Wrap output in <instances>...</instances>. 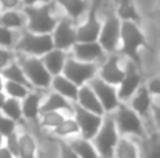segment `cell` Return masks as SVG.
<instances>
[{
    "mask_svg": "<svg viewBox=\"0 0 160 158\" xmlns=\"http://www.w3.org/2000/svg\"><path fill=\"white\" fill-rule=\"evenodd\" d=\"M142 48L151 50V45L146 39V34L140 28V23L129 22V20L121 22V41H120L118 53L128 60L134 62L140 70H143L142 56H140Z\"/></svg>",
    "mask_w": 160,
    "mask_h": 158,
    "instance_id": "cell-1",
    "label": "cell"
},
{
    "mask_svg": "<svg viewBox=\"0 0 160 158\" xmlns=\"http://www.w3.org/2000/svg\"><path fill=\"white\" fill-rule=\"evenodd\" d=\"M23 14L27 16V30L38 34H52L58 25V19L53 16V5H23Z\"/></svg>",
    "mask_w": 160,
    "mask_h": 158,
    "instance_id": "cell-2",
    "label": "cell"
},
{
    "mask_svg": "<svg viewBox=\"0 0 160 158\" xmlns=\"http://www.w3.org/2000/svg\"><path fill=\"white\" fill-rule=\"evenodd\" d=\"M112 115L121 136H131L140 140L146 135L148 129L145 119L126 103H121Z\"/></svg>",
    "mask_w": 160,
    "mask_h": 158,
    "instance_id": "cell-3",
    "label": "cell"
},
{
    "mask_svg": "<svg viewBox=\"0 0 160 158\" xmlns=\"http://www.w3.org/2000/svg\"><path fill=\"white\" fill-rule=\"evenodd\" d=\"M53 48L54 44L52 34H38L30 30L22 31L19 41L14 45V51L17 54L36 56V57H42L45 53H48Z\"/></svg>",
    "mask_w": 160,
    "mask_h": 158,
    "instance_id": "cell-4",
    "label": "cell"
},
{
    "mask_svg": "<svg viewBox=\"0 0 160 158\" xmlns=\"http://www.w3.org/2000/svg\"><path fill=\"white\" fill-rule=\"evenodd\" d=\"M19 64L22 65L30 84L33 85V89L38 90H47L52 87V81H53V74L47 70L42 57H36V56H19L17 57Z\"/></svg>",
    "mask_w": 160,
    "mask_h": 158,
    "instance_id": "cell-5",
    "label": "cell"
},
{
    "mask_svg": "<svg viewBox=\"0 0 160 158\" xmlns=\"http://www.w3.org/2000/svg\"><path fill=\"white\" fill-rule=\"evenodd\" d=\"M120 138H121V135H120L118 127L115 124L113 115L112 113H106L98 133L92 140L95 147H97V151H98V154H100V157L113 158V152H115V147H117Z\"/></svg>",
    "mask_w": 160,
    "mask_h": 158,
    "instance_id": "cell-6",
    "label": "cell"
},
{
    "mask_svg": "<svg viewBox=\"0 0 160 158\" xmlns=\"http://www.w3.org/2000/svg\"><path fill=\"white\" fill-rule=\"evenodd\" d=\"M98 68H100V64H97V62H84V60H79V59L70 56L65 62L62 74H65L76 85L82 87V85L89 84L93 78L98 76Z\"/></svg>",
    "mask_w": 160,
    "mask_h": 158,
    "instance_id": "cell-7",
    "label": "cell"
},
{
    "mask_svg": "<svg viewBox=\"0 0 160 158\" xmlns=\"http://www.w3.org/2000/svg\"><path fill=\"white\" fill-rule=\"evenodd\" d=\"M121 41V20L117 16V12H109L103 22V28L98 37V42L104 48L106 53H118Z\"/></svg>",
    "mask_w": 160,
    "mask_h": 158,
    "instance_id": "cell-8",
    "label": "cell"
},
{
    "mask_svg": "<svg viewBox=\"0 0 160 158\" xmlns=\"http://www.w3.org/2000/svg\"><path fill=\"white\" fill-rule=\"evenodd\" d=\"M98 6H100V0H92L89 9H87V17L82 23L78 25L76 33H78V41L81 42H93L98 41L103 23L98 17Z\"/></svg>",
    "mask_w": 160,
    "mask_h": 158,
    "instance_id": "cell-9",
    "label": "cell"
},
{
    "mask_svg": "<svg viewBox=\"0 0 160 158\" xmlns=\"http://www.w3.org/2000/svg\"><path fill=\"white\" fill-rule=\"evenodd\" d=\"M73 116L78 121V126H79V130H81V136L87 138V140H93L95 135L98 133L106 115H98L95 112L86 110V108L79 107L78 104H75L73 105Z\"/></svg>",
    "mask_w": 160,
    "mask_h": 158,
    "instance_id": "cell-10",
    "label": "cell"
},
{
    "mask_svg": "<svg viewBox=\"0 0 160 158\" xmlns=\"http://www.w3.org/2000/svg\"><path fill=\"white\" fill-rule=\"evenodd\" d=\"M78 25H75V20L70 17H64L58 20V25L52 33L54 48H61L65 51H70L73 45L78 42V33H76Z\"/></svg>",
    "mask_w": 160,
    "mask_h": 158,
    "instance_id": "cell-11",
    "label": "cell"
},
{
    "mask_svg": "<svg viewBox=\"0 0 160 158\" xmlns=\"http://www.w3.org/2000/svg\"><path fill=\"white\" fill-rule=\"evenodd\" d=\"M143 70H140L134 62L128 60L126 64V74L123 78V81L120 82L118 89V96L121 103L131 101V98L134 96V93L140 89L142 82H143Z\"/></svg>",
    "mask_w": 160,
    "mask_h": 158,
    "instance_id": "cell-12",
    "label": "cell"
},
{
    "mask_svg": "<svg viewBox=\"0 0 160 158\" xmlns=\"http://www.w3.org/2000/svg\"><path fill=\"white\" fill-rule=\"evenodd\" d=\"M121 54L120 53H110L106 59L100 64L98 76L112 85H120L126 74V67L121 65Z\"/></svg>",
    "mask_w": 160,
    "mask_h": 158,
    "instance_id": "cell-13",
    "label": "cell"
},
{
    "mask_svg": "<svg viewBox=\"0 0 160 158\" xmlns=\"http://www.w3.org/2000/svg\"><path fill=\"white\" fill-rule=\"evenodd\" d=\"M89 84L92 85V89L95 90L97 96L100 98L101 104L104 107V112L106 113H113L117 110V107L121 104L117 85H112V84H109L106 81H103L100 76L93 78Z\"/></svg>",
    "mask_w": 160,
    "mask_h": 158,
    "instance_id": "cell-14",
    "label": "cell"
},
{
    "mask_svg": "<svg viewBox=\"0 0 160 158\" xmlns=\"http://www.w3.org/2000/svg\"><path fill=\"white\" fill-rule=\"evenodd\" d=\"M70 51H72L73 57H76L79 60L97 62V64L101 62V59L104 57V53H106L98 41H93V42H81V41H78Z\"/></svg>",
    "mask_w": 160,
    "mask_h": 158,
    "instance_id": "cell-15",
    "label": "cell"
},
{
    "mask_svg": "<svg viewBox=\"0 0 160 158\" xmlns=\"http://www.w3.org/2000/svg\"><path fill=\"white\" fill-rule=\"evenodd\" d=\"M152 104H154V96L151 95V92L148 90L146 85H140V89L131 98V104L129 105L145 119L146 124H149V122H152V118H151Z\"/></svg>",
    "mask_w": 160,
    "mask_h": 158,
    "instance_id": "cell-16",
    "label": "cell"
},
{
    "mask_svg": "<svg viewBox=\"0 0 160 158\" xmlns=\"http://www.w3.org/2000/svg\"><path fill=\"white\" fill-rule=\"evenodd\" d=\"M19 158H41V147L36 135L23 124L19 126Z\"/></svg>",
    "mask_w": 160,
    "mask_h": 158,
    "instance_id": "cell-17",
    "label": "cell"
},
{
    "mask_svg": "<svg viewBox=\"0 0 160 158\" xmlns=\"http://www.w3.org/2000/svg\"><path fill=\"white\" fill-rule=\"evenodd\" d=\"M146 135L138 140L142 158H160V130L152 122L146 124Z\"/></svg>",
    "mask_w": 160,
    "mask_h": 158,
    "instance_id": "cell-18",
    "label": "cell"
},
{
    "mask_svg": "<svg viewBox=\"0 0 160 158\" xmlns=\"http://www.w3.org/2000/svg\"><path fill=\"white\" fill-rule=\"evenodd\" d=\"M42 101H44L42 92L38 90V89L31 90L22 99V110H23V121L25 122H34V124H38V119L41 116Z\"/></svg>",
    "mask_w": 160,
    "mask_h": 158,
    "instance_id": "cell-19",
    "label": "cell"
},
{
    "mask_svg": "<svg viewBox=\"0 0 160 158\" xmlns=\"http://www.w3.org/2000/svg\"><path fill=\"white\" fill-rule=\"evenodd\" d=\"M75 104H78L79 107H82V108H86V110L95 112V113H98V115H106L104 107H103L100 98L97 96V93H95V90L92 89L90 84H86V85L79 87L78 99H76Z\"/></svg>",
    "mask_w": 160,
    "mask_h": 158,
    "instance_id": "cell-20",
    "label": "cell"
},
{
    "mask_svg": "<svg viewBox=\"0 0 160 158\" xmlns=\"http://www.w3.org/2000/svg\"><path fill=\"white\" fill-rule=\"evenodd\" d=\"M73 105H75V103L68 101L65 96L52 90L50 93H47L44 96V101L41 105V113H44V112H65L68 115H73Z\"/></svg>",
    "mask_w": 160,
    "mask_h": 158,
    "instance_id": "cell-21",
    "label": "cell"
},
{
    "mask_svg": "<svg viewBox=\"0 0 160 158\" xmlns=\"http://www.w3.org/2000/svg\"><path fill=\"white\" fill-rule=\"evenodd\" d=\"M52 90L65 96L68 101L76 103L78 93H79V85H76L73 81H70L65 74H56L53 76V81H52Z\"/></svg>",
    "mask_w": 160,
    "mask_h": 158,
    "instance_id": "cell-22",
    "label": "cell"
},
{
    "mask_svg": "<svg viewBox=\"0 0 160 158\" xmlns=\"http://www.w3.org/2000/svg\"><path fill=\"white\" fill-rule=\"evenodd\" d=\"M70 56L67 54L65 50H61V48H53L48 53H45L42 56V60L47 67V70L56 76V74H62L64 71V67H65V62Z\"/></svg>",
    "mask_w": 160,
    "mask_h": 158,
    "instance_id": "cell-23",
    "label": "cell"
},
{
    "mask_svg": "<svg viewBox=\"0 0 160 158\" xmlns=\"http://www.w3.org/2000/svg\"><path fill=\"white\" fill-rule=\"evenodd\" d=\"M50 136L54 140H67V141L75 136H81V130H79V126H78V121L75 119V116L68 115L50 133Z\"/></svg>",
    "mask_w": 160,
    "mask_h": 158,
    "instance_id": "cell-24",
    "label": "cell"
},
{
    "mask_svg": "<svg viewBox=\"0 0 160 158\" xmlns=\"http://www.w3.org/2000/svg\"><path fill=\"white\" fill-rule=\"evenodd\" d=\"M113 158H142L138 140L131 136H121L115 147Z\"/></svg>",
    "mask_w": 160,
    "mask_h": 158,
    "instance_id": "cell-25",
    "label": "cell"
},
{
    "mask_svg": "<svg viewBox=\"0 0 160 158\" xmlns=\"http://www.w3.org/2000/svg\"><path fill=\"white\" fill-rule=\"evenodd\" d=\"M115 12H117V16L120 17L121 22L129 20V22L142 23V16H140L134 0H117Z\"/></svg>",
    "mask_w": 160,
    "mask_h": 158,
    "instance_id": "cell-26",
    "label": "cell"
},
{
    "mask_svg": "<svg viewBox=\"0 0 160 158\" xmlns=\"http://www.w3.org/2000/svg\"><path fill=\"white\" fill-rule=\"evenodd\" d=\"M68 143L79 158H101L92 140H87L82 136H75V138L68 140Z\"/></svg>",
    "mask_w": 160,
    "mask_h": 158,
    "instance_id": "cell-27",
    "label": "cell"
},
{
    "mask_svg": "<svg viewBox=\"0 0 160 158\" xmlns=\"http://www.w3.org/2000/svg\"><path fill=\"white\" fill-rule=\"evenodd\" d=\"M0 25L9 28V30H22L27 28V16L23 14V11L19 9H8V11H2L0 14Z\"/></svg>",
    "mask_w": 160,
    "mask_h": 158,
    "instance_id": "cell-28",
    "label": "cell"
},
{
    "mask_svg": "<svg viewBox=\"0 0 160 158\" xmlns=\"http://www.w3.org/2000/svg\"><path fill=\"white\" fill-rule=\"evenodd\" d=\"M67 14V17H70L72 20L78 22L81 19V16L89 9V2L87 0H54Z\"/></svg>",
    "mask_w": 160,
    "mask_h": 158,
    "instance_id": "cell-29",
    "label": "cell"
},
{
    "mask_svg": "<svg viewBox=\"0 0 160 158\" xmlns=\"http://www.w3.org/2000/svg\"><path fill=\"white\" fill-rule=\"evenodd\" d=\"M67 116H68V113H65V112H44V113H41V116L38 119V126H39V129L52 133Z\"/></svg>",
    "mask_w": 160,
    "mask_h": 158,
    "instance_id": "cell-30",
    "label": "cell"
},
{
    "mask_svg": "<svg viewBox=\"0 0 160 158\" xmlns=\"http://www.w3.org/2000/svg\"><path fill=\"white\" fill-rule=\"evenodd\" d=\"M2 74H3V78L6 79V81H14V82H20V84H23V85H27V87H30L31 90H34L33 89V85L30 84V81H28V78H27V74H25V71H23V68H22V65L19 64V60L16 59V60H12L3 71H2Z\"/></svg>",
    "mask_w": 160,
    "mask_h": 158,
    "instance_id": "cell-31",
    "label": "cell"
},
{
    "mask_svg": "<svg viewBox=\"0 0 160 158\" xmlns=\"http://www.w3.org/2000/svg\"><path fill=\"white\" fill-rule=\"evenodd\" d=\"M2 113H5L8 118L14 119L16 122H19L20 126L25 122L23 121V110H22V99H16V98H6Z\"/></svg>",
    "mask_w": 160,
    "mask_h": 158,
    "instance_id": "cell-32",
    "label": "cell"
},
{
    "mask_svg": "<svg viewBox=\"0 0 160 158\" xmlns=\"http://www.w3.org/2000/svg\"><path fill=\"white\" fill-rule=\"evenodd\" d=\"M30 92H31V89L23 85V84H20V82H14V81H6L5 82V93L9 98L23 99Z\"/></svg>",
    "mask_w": 160,
    "mask_h": 158,
    "instance_id": "cell-33",
    "label": "cell"
},
{
    "mask_svg": "<svg viewBox=\"0 0 160 158\" xmlns=\"http://www.w3.org/2000/svg\"><path fill=\"white\" fill-rule=\"evenodd\" d=\"M19 122H16L14 119H11V118H8L5 113H2L0 112V133L6 138L8 135H11L12 132H16L17 129H19Z\"/></svg>",
    "mask_w": 160,
    "mask_h": 158,
    "instance_id": "cell-34",
    "label": "cell"
},
{
    "mask_svg": "<svg viewBox=\"0 0 160 158\" xmlns=\"http://www.w3.org/2000/svg\"><path fill=\"white\" fill-rule=\"evenodd\" d=\"M16 45V36L14 30H9L3 25H0V47L2 48H12Z\"/></svg>",
    "mask_w": 160,
    "mask_h": 158,
    "instance_id": "cell-35",
    "label": "cell"
},
{
    "mask_svg": "<svg viewBox=\"0 0 160 158\" xmlns=\"http://www.w3.org/2000/svg\"><path fill=\"white\" fill-rule=\"evenodd\" d=\"M56 141H58L59 158H79L78 154L73 151V147L70 146V143L67 140H56Z\"/></svg>",
    "mask_w": 160,
    "mask_h": 158,
    "instance_id": "cell-36",
    "label": "cell"
},
{
    "mask_svg": "<svg viewBox=\"0 0 160 158\" xmlns=\"http://www.w3.org/2000/svg\"><path fill=\"white\" fill-rule=\"evenodd\" d=\"M16 54H17V53L14 51L12 48H2V47H0V73H2L12 60L17 59Z\"/></svg>",
    "mask_w": 160,
    "mask_h": 158,
    "instance_id": "cell-37",
    "label": "cell"
},
{
    "mask_svg": "<svg viewBox=\"0 0 160 158\" xmlns=\"http://www.w3.org/2000/svg\"><path fill=\"white\" fill-rule=\"evenodd\" d=\"M5 146L11 151V154L14 157L19 155V129L5 138Z\"/></svg>",
    "mask_w": 160,
    "mask_h": 158,
    "instance_id": "cell-38",
    "label": "cell"
},
{
    "mask_svg": "<svg viewBox=\"0 0 160 158\" xmlns=\"http://www.w3.org/2000/svg\"><path fill=\"white\" fill-rule=\"evenodd\" d=\"M146 87H148V90L151 92L152 96H160V76H156V78L149 79Z\"/></svg>",
    "mask_w": 160,
    "mask_h": 158,
    "instance_id": "cell-39",
    "label": "cell"
},
{
    "mask_svg": "<svg viewBox=\"0 0 160 158\" xmlns=\"http://www.w3.org/2000/svg\"><path fill=\"white\" fill-rule=\"evenodd\" d=\"M20 6H23V2H22V0H0V8H2L3 11L19 9Z\"/></svg>",
    "mask_w": 160,
    "mask_h": 158,
    "instance_id": "cell-40",
    "label": "cell"
},
{
    "mask_svg": "<svg viewBox=\"0 0 160 158\" xmlns=\"http://www.w3.org/2000/svg\"><path fill=\"white\" fill-rule=\"evenodd\" d=\"M151 118H152V124L156 126V129L160 130V105L152 104V110H151Z\"/></svg>",
    "mask_w": 160,
    "mask_h": 158,
    "instance_id": "cell-41",
    "label": "cell"
},
{
    "mask_svg": "<svg viewBox=\"0 0 160 158\" xmlns=\"http://www.w3.org/2000/svg\"><path fill=\"white\" fill-rule=\"evenodd\" d=\"M23 5H44V3H52L53 0H22Z\"/></svg>",
    "mask_w": 160,
    "mask_h": 158,
    "instance_id": "cell-42",
    "label": "cell"
},
{
    "mask_svg": "<svg viewBox=\"0 0 160 158\" xmlns=\"http://www.w3.org/2000/svg\"><path fill=\"white\" fill-rule=\"evenodd\" d=\"M0 158H14V155L11 154V151H9L6 146H3V147L0 149Z\"/></svg>",
    "mask_w": 160,
    "mask_h": 158,
    "instance_id": "cell-43",
    "label": "cell"
},
{
    "mask_svg": "<svg viewBox=\"0 0 160 158\" xmlns=\"http://www.w3.org/2000/svg\"><path fill=\"white\" fill-rule=\"evenodd\" d=\"M6 98H8V96H6V93H5V92H2V93H0V112H2V108H3V104H5Z\"/></svg>",
    "mask_w": 160,
    "mask_h": 158,
    "instance_id": "cell-44",
    "label": "cell"
},
{
    "mask_svg": "<svg viewBox=\"0 0 160 158\" xmlns=\"http://www.w3.org/2000/svg\"><path fill=\"white\" fill-rule=\"evenodd\" d=\"M5 82H6V79L3 78V74L0 73V93L2 92H5Z\"/></svg>",
    "mask_w": 160,
    "mask_h": 158,
    "instance_id": "cell-45",
    "label": "cell"
},
{
    "mask_svg": "<svg viewBox=\"0 0 160 158\" xmlns=\"http://www.w3.org/2000/svg\"><path fill=\"white\" fill-rule=\"evenodd\" d=\"M3 146H5V136H3V135L0 133V149H2Z\"/></svg>",
    "mask_w": 160,
    "mask_h": 158,
    "instance_id": "cell-46",
    "label": "cell"
},
{
    "mask_svg": "<svg viewBox=\"0 0 160 158\" xmlns=\"http://www.w3.org/2000/svg\"><path fill=\"white\" fill-rule=\"evenodd\" d=\"M157 19H159V22H160V5H159V8H157Z\"/></svg>",
    "mask_w": 160,
    "mask_h": 158,
    "instance_id": "cell-47",
    "label": "cell"
},
{
    "mask_svg": "<svg viewBox=\"0 0 160 158\" xmlns=\"http://www.w3.org/2000/svg\"><path fill=\"white\" fill-rule=\"evenodd\" d=\"M0 14H2V8H0Z\"/></svg>",
    "mask_w": 160,
    "mask_h": 158,
    "instance_id": "cell-48",
    "label": "cell"
}]
</instances>
